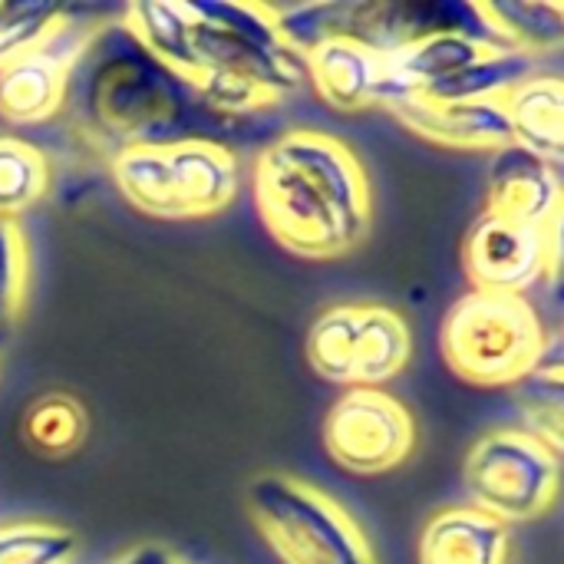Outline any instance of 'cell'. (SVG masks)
Here are the masks:
<instances>
[{"instance_id":"obj_19","label":"cell","mask_w":564,"mask_h":564,"mask_svg":"<svg viewBox=\"0 0 564 564\" xmlns=\"http://www.w3.org/2000/svg\"><path fill=\"white\" fill-rule=\"evenodd\" d=\"M482 17L496 30L506 50H519L529 56L562 50L564 13L562 3H529V0H496L479 3Z\"/></svg>"},{"instance_id":"obj_20","label":"cell","mask_w":564,"mask_h":564,"mask_svg":"<svg viewBox=\"0 0 564 564\" xmlns=\"http://www.w3.org/2000/svg\"><path fill=\"white\" fill-rule=\"evenodd\" d=\"M535 76V56L519 50H492L489 56L476 59L453 79L433 86L423 99L443 102H476V99H506L516 86Z\"/></svg>"},{"instance_id":"obj_26","label":"cell","mask_w":564,"mask_h":564,"mask_svg":"<svg viewBox=\"0 0 564 564\" xmlns=\"http://www.w3.org/2000/svg\"><path fill=\"white\" fill-rule=\"evenodd\" d=\"M66 13L63 3H43V0H23V3H0V69L30 50L36 40H43L53 23H59Z\"/></svg>"},{"instance_id":"obj_30","label":"cell","mask_w":564,"mask_h":564,"mask_svg":"<svg viewBox=\"0 0 564 564\" xmlns=\"http://www.w3.org/2000/svg\"><path fill=\"white\" fill-rule=\"evenodd\" d=\"M562 13H564V3H562Z\"/></svg>"},{"instance_id":"obj_5","label":"cell","mask_w":564,"mask_h":564,"mask_svg":"<svg viewBox=\"0 0 564 564\" xmlns=\"http://www.w3.org/2000/svg\"><path fill=\"white\" fill-rule=\"evenodd\" d=\"M549 330L522 294L466 291L443 317L440 350L449 370L476 387H519L539 373Z\"/></svg>"},{"instance_id":"obj_15","label":"cell","mask_w":564,"mask_h":564,"mask_svg":"<svg viewBox=\"0 0 564 564\" xmlns=\"http://www.w3.org/2000/svg\"><path fill=\"white\" fill-rule=\"evenodd\" d=\"M496 46L473 40L466 33H436L426 40H416L390 56H383V89H380V109L397 99L426 96L433 86L453 79L476 59L489 56Z\"/></svg>"},{"instance_id":"obj_12","label":"cell","mask_w":564,"mask_h":564,"mask_svg":"<svg viewBox=\"0 0 564 564\" xmlns=\"http://www.w3.org/2000/svg\"><path fill=\"white\" fill-rule=\"evenodd\" d=\"M403 129L413 135L463 149V152H499L512 145V126L502 99H476V102H443V99H397L383 106Z\"/></svg>"},{"instance_id":"obj_21","label":"cell","mask_w":564,"mask_h":564,"mask_svg":"<svg viewBox=\"0 0 564 564\" xmlns=\"http://www.w3.org/2000/svg\"><path fill=\"white\" fill-rule=\"evenodd\" d=\"M53 185V165L30 139L0 135V218H17L40 205Z\"/></svg>"},{"instance_id":"obj_27","label":"cell","mask_w":564,"mask_h":564,"mask_svg":"<svg viewBox=\"0 0 564 564\" xmlns=\"http://www.w3.org/2000/svg\"><path fill=\"white\" fill-rule=\"evenodd\" d=\"M545 241H549V268H545V288L555 307L564 311V195L552 215V221L545 225Z\"/></svg>"},{"instance_id":"obj_3","label":"cell","mask_w":564,"mask_h":564,"mask_svg":"<svg viewBox=\"0 0 564 564\" xmlns=\"http://www.w3.org/2000/svg\"><path fill=\"white\" fill-rule=\"evenodd\" d=\"M261 225L297 258L350 254L370 231L373 195L357 152L317 129L271 139L251 169Z\"/></svg>"},{"instance_id":"obj_16","label":"cell","mask_w":564,"mask_h":564,"mask_svg":"<svg viewBox=\"0 0 564 564\" xmlns=\"http://www.w3.org/2000/svg\"><path fill=\"white\" fill-rule=\"evenodd\" d=\"M512 529L476 506H449L436 512L416 545L420 564H509Z\"/></svg>"},{"instance_id":"obj_6","label":"cell","mask_w":564,"mask_h":564,"mask_svg":"<svg viewBox=\"0 0 564 564\" xmlns=\"http://www.w3.org/2000/svg\"><path fill=\"white\" fill-rule=\"evenodd\" d=\"M119 195L152 218H208L225 212L241 192V159L212 139L129 149L109 159Z\"/></svg>"},{"instance_id":"obj_7","label":"cell","mask_w":564,"mask_h":564,"mask_svg":"<svg viewBox=\"0 0 564 564\" xmlns=\"http://www.w3.org/2000/svg\"><path fill=\"white\" fill-rule=\"evenodd\" d=\"M245 502L261 539L284 564H380L347 509L288 473L258 476Z\"/></svg>"},{"instance_id":"obj_23","label":"cell","mask_w":564,"mask_h":564,"mask_svg":"<svg viewBox=\"0 0 564 564\" xmlns=\"http://www.w3.org/2000/svg\"><path fill=\"white\" fill-rule=\"evenodd\" d=\"M76 558V535L53 522H7L0 525V564H69Z\"/></svg>"},{"instance_id":"obj_10","label":"cell","mask_w":564,"mask_h":564,"mask_svg":"<svg viewBox=\"0 0 564 564\" xmlns=\"http://www.w3.org/2000/svg\"><path fill=\"white\" fill-rule=\"evenodd\" d=\"M79 10L66 7L63 20L36 40L30 50L13 56L0 69V122L10 129L43 126L63 112L69 69L86 46L96 20H76Z\"/></svg>"},{"instance_id":"obj_25","label":"cell","mask_w":564,"mask_h":564,"mask_svg":"<svg viewBox=\"0 0 564 564\" xmlns=\"http://www.w3.org/2000/svg\"><path fill=\"white\" fill-rule=\"evenodd\" d=\"M30 284V248L17 218H0V344L10 337Z\"/></svg>"},{"instance_id":"obj_22","label":"cell","mask_w":564,"mask_h":564,"mask_svg":"<svg viewBox=\"0 0 564 564\" xmlns=\"http://www.w3.org/2000/svg\"><path fill=\"white\" fill-rule=\"evenodd\" d=\"M89 416L69 393H43L23 413V440L50 459L69 456L83 446Z\"/></svg>"},{"instance_id":"obj_1","label":"cell","mask_w":564,"mask_h":564,"mask_svg":"<svg viewBox=\"0 0 564 564\" xmlns=\"http://www.w3.org/2000/svg\"><path fill=\"white\" fill-rule=\"evenodd\" d=\"M122 20L225 119L271 109L307 83L304 56L278 30L274 7L139 0L122 7Z\"/></svg>"},{"instance_id":"obj_29","label":"cell","mask_w":564,"mask_h":564,"mask_svg":"<svg viewBox=\"0 0 564 564\" xmlns=\"http://www.w3.org/2000/svg\"><path fill=\"white\" fill-rule=\"evenodd\" d=\"M116 564H178V562L172 558V552L155 549V545H145V549H132V552H126V555H122Z\"/></svg>"},{"instance_id":"obj_13","label":"cell","mask_w":564,"mask_h":564,"mask_svg":"<svg viewBox=\"0 0 564 564\" xmlns=\"http://www.w3.org/2000/svg\"><path fill=\"white\" fill-rule=\"evenodd\" d=\"M564 195V182L558 169L535 159L532 152L519 149L516 142L492 152L489 162V198L486 212L529 225L545 228Z\"/></svg>"},{"instance_id":"obj_4","label":"cell","mask_w":564,"mask_h":564,"mask_svg":"<svg viewBox=\"0 0 564 564\" xmlns=\"http://www.w3.org/2000/svg\"><path fill=\"white\" fill-rule=\"evenodd\" d=\"M278 30L294 50H307L324 36H347L390 56L436 33H466L496 50H506L479 3L466 0H340L274 7Z\"/></svg>"},{"instance_id":"obj_9","label":"cell","mask_w":564,"mask_h":564,"mask_svg":"<svg viewBox=\"0 0 564 564\" xmlns=\"http://www.w3.org/2000/svg\"><path fill=\"white\" fill-rule=\"evenodd\" d=\"M327 456L354 476H380L410 459L413 413L380 387H347L324 416Z\"/></svg>"},{"instance_id":"obj_11","label":"cell","mask_w":564,"mask_h":564,"mask_svg":"<svg viewBox=\"0 0 564 564\" xmlns=\"http://www.w3.org/2000/svg\"><path fill=\"white\" fill-rule=\"evenodd\" d=\"M463 264L476 291L529 297V291L545 281L549 268L545 228H529L482 212L466 235Z\"/></svg>"},{"instance_id":"obj_24","label":"cell","mask_w":564,"mask_h":564,"mask_svg":"<svg viewBox=\"0 0 564 564\" xmlns=\"http://www.w3.org/2000/svg\"><path fill=\"white\" fill-rule=\"evenodd\" d=\"M516 403L522 410L525 430L539 436L549 449L564 453V377L532 373L516 387Z\"/></svg>"},{"instance_id":"obj_2","label":"cell","mask_w":564,"mask_h":564,"mask_svg":"<svg viewBox=\"0 0 564 564\" xmlns=\"http://www.w3.org/2000/svg\"><path fill=\"white\" fill-rule=\"evenodd\" d=\"M63 112L79 139L106 159L192 139L221 142L215 132L235 122L218 116L178 69L159 59L122 13L93 26L69 69Z\"/></svg>"},{"instance_id":"obj_28","label":"cell","mask_w":564,"mask_h":564,"mask_svg":"<svg viewBox=\"0 0 564 564\" xmlns=\"http://www.w3.org/2000/svg\"><path fill=\"white\" fill-rule=\"evenodd\" d=\"M539 373H555V377H564V327L558 330V334H549V347H545V357H542Z\"/></svg>"},{"instance_id":"obj_18","label":"cell","mask_w":564,"mask_h":564,"mask_svg":"<svg viewBox=\"0 0 564 564\" xmlns=\"http://www.w3.org/2000/svg\"><path fill=\"white\" fill-rule=\"evenodd\" d=\"M512 142L552 169H564V76L535 73L506 99Z\"/></svg>"},{"instance_id":"obj_8","label":"cell","mask_w":564,"mask_h":564,"mask_svg":"<svg viewBox=\"0 0 564 564\" xmlns=\"http://www.w3.org/2000/svg\"><path fill=\"white\" fill-rule=\"evenodd\" d=\"M463 486L469 506L506 525L545 516L562 489V459L525 426L492 430L466 456Z\"/></svg>"},{"instance_id":"obj_14","label":"cell","mask_w":564,"mask_h":564,"mask_svg":"<svg viewBox=\"0 0 564 564\" xmlns=\"http://www.w3.org/2000/svg\"><path fill=\"white\" fill-rule=\"evenodd\" d=\"M307 83L314 93L340 112H357L380 106L383 89V56L347 36H324L304 53Z\"/></svg>"},{"instance_id":"obj_17","label":"cell","mask_w":564,"mask_h":564,"mask_svg":"<svg viewBox=\"0 0 564 564\" xmlns=\"http://www.w3.org/2000/svg\"><path fill=\"white\" fill-rule=\"evenodd\" d=\"M413 334L400 311L387 304H354L347 387H380L406 370Z\"/></svg>"}]
</instances>
